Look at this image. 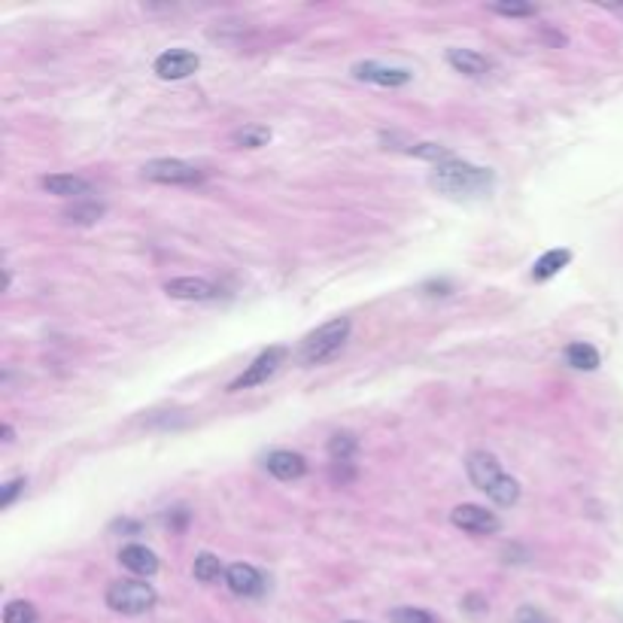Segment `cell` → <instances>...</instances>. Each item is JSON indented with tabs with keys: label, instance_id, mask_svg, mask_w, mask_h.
<instances>
[{
	"label": "cell",
	"instance_id": "6da1fadb",
	"mask_svg": "<svg viewBox=\"0 0 623 623\" xmlns=\"http://www.w3.org/2000/svg\"><path fill=\"white\" fill-rule=\"evenodd\" d=\"M429 183L448 198H474V195H487L493 189L496 176L490 167H478L468 165V161L450 158L444 165H435Z\"/></svg>",
	"mask_w": 623,
	"mask_h": 623
},
{
	"label": "cell",
	"instance_id": "7a4b0ae2",
	"mask_svg": "<svg viewBox=\"0 0 623 623\" xmlns=\"http://www.w3.org/2000/svg\"><path fill=\"white\" fill-rule=\"evenodd\" d=\"M465 472H468V481H472L481 493H487L490 499H493L496 505L508 508V505H514L520 499V483L514 478H508L493 453H487V450L468 453Z\"/></svg>",
	"mask_w": 623,
	"mask_h": 623
},
{
	"label": "cell",
	"instance_id": "3957f363",
	"mask_svg": "<svg viewBox=\"0 0 623 623\" xmlns=\"http://www.w3.org/2000/svg\"><path fill=\"white\" fill-rule=\"evenodd\" d=\"M347 337H350V320L337 317L304 337L302 347H298V359H302V365L329 363V359H335L337 353H341V347L347 344Z\"/></svg>",
	"mask_w": 623,
	"mask_h": 623
},
{
	"label": "cell",
	"instance_id": "277c9868",
	"mask_svg": "<svg viewBox=\"0 0 623 623\" xmlns=\"http://www.w3.org/2000/svg\"><path fill=\"white\" fill-rule=\"evenodd\" d=\"M107 609L116 611V614H146L156 609L158 602V593L152 584H146L141 578H122V581H113L107 587V596H104Z\"/></svg>",
	"mask_w": 623,
	"mask_h": 623
},
{
	"label": "cell",
	"instance_id": "5b68a950",
	"mask_svg": "<svg viewBox=\"0 0 623 623\" xmlns=\"http://www.w3.org/2000/svg\"><path fill=\"white\" fill-rule=\"evenodd\" d=\"M141 176L158 186H198L204 180V171L183 158H152L141 167Z\"/></svg>",
	"mask_w": 623,
	"mask_h": 623
},
{
	"label": "cell",
	"instance_id": "8992f818",
	"mask_svg": "<svg viewBox=\"0 0 623 623\" xmlns=\"http://www.w3.org/2000/svg\"><path fill=\"white\" fill-rule=\"evenodd\" d=\"M286 347H268L261 350L252 363L243 368L241 374L235 377L232 383H228V392H241V389H252V387H261V383H268L271 377L280 371V365L286 363Z\"/></svg>",
	"mask_w": 623,
	"mask_h": 623
},
{
	"label": "cell",
	"instance_id": "52a82bcc",
	"mask_svg": "<svg viewBox=\"0 0 623 623\" xmlns=\"http://www.w3.org/2000/svg\"><path fill=\"white\" fill-rule=\"evenodd\" d=\"M450 523L468 535H496L502 529V520L483 505H457L450 511Z\"/></svg>",
	"mask_w": 623,
	"mask_h": 623
},
{
	"label": "cell",
	"instance_id": "ba28073f",
	"mask_svg": "<svg viewBox=\"0 0 623 623\" xmlns=\"http://www.w3.org/2000/svg\"><path fill=\"white\" fill-rule=\"evenodd\" d=\"M356 80L371 82V86H383V89H402L414 80V73L407 67H392V64H380V61H359L350 71Z\"/></svg>",
	"mask_w": 623,
	"mask_h": 623
},
{
	"label": "cell",
	"instance_id": "9c48e42d",
	"mask_svg": "<svg viewBox=\"0 0 623 623\" xmlns=\"http://www.w3.org/2000/svg\"><path fill=\"white\" fill-rule=\"evenodd\" d=\"M198 67H201V58L192 49H167L156 58L152 71H156L158 80L176 82V80H189L192 73H198Z\"/></svg>",
	"mask_w": 623,
	"mask_h": 623
},
{
	"label": "cell",
	"instance_id": "30bf717a",
	"mask_svg": "<svg viewBox=\"0 0 623 623\" xmlns=\"http://www.w3.org/2000/svg\"><path fill=\"white\" fill-rule=\"evenodd\" d=\"M226 584H228V590H232L235 596H243V599H259V596H265V590H268L265 575H261L259 568L250 566V563L228 566Z\"/></svg>",
	"mask_w": 623,
	"mask_h": 623
},
{
	"label": "cell",
	"instance_id": "8fae6325",
	"mask_svg": "<svg viewBox=\"0 0 623 623\" xmlns=\"http://www.w3.org/2000/svg\"><path fill=\"white\" fill-rule=\"evenodd\" d=\"M165 292L176 302H213V298H219V286L204 277H174L165 283Z\"/></svg>",
	"mask_w": 623,
	"mask_h": 623
},
{
	"label": "cell",
	"instance_id": "7c38bea8",
	"mask_svg": "<svg viewBox=\"0 0 623 623\" xmlns=\"http://www.w3.org/2000/svg\"><path fill=\"white\" fill-rule=\"evenodd\" d=\"M265 468L277 481H298L307 474V459L295 450H274V453H268Z\"/></svg>",
	"mask_w": 623,
	"mask_h": 623
},
{
	"label": "cell",
	"instance_id": "4fadbf2b",
	"mask_svg": "<svg viewBox=\"0 0 623 623\" xmlns=\"http://www.w3.org/2000/svg\"><path fill=\"white\" fill-rule=\"evenodd\" d=\"M40 186H43V192H49V195L73 198V201H82V195H89L91 192V183L80 174H49L40 180Z\"/></svg>",
	"mask_w": 623,
	"mask_h": 623
},
{
	"label": "cell",
	"instance_id": "5bb4252c",
	"mask_svg": "<svg viewBox=\"0 0 623 623\" xmlns=\"http://www.w3.org/2000/svg\"><path fill=\"white\" fill-rule=\"evenodd\" d=\"M119 563L128 568L137 578H149V575L158 572V557L152 553L146 544H125L119 550Z\"/></svg>",
	"mask_w": 623,
	"mask_h": 623
},
{
	"label": "cell",
	"instance_id": "9a60e30c",
	"mask_svg": "<svg viewBox=\"0 0 623 623\" xmlns=\"http://www.w3.org/2000/svg\"><path fill=\"white\" fill-rule=\"evenodd\" d=\"M448 64L457 73L472 76V80H481V76H487L490 67H493L487 58L478 55V52H472V49H448Z\"/></svg>",
	"mask_w": 623,
	"mask_h": 623
},
{
	"label": "cell",
	"instance_id": "2e32d148",
	"mask_svg": "<svg viewBox=\"0 0 623 623\" xmlns=\"http://www.w3.org/2000/svg\"><path fill=\"white\" fill-rule=\"evenodd\" d=\"M226 572L228 568L222 566V559L210 550H201L195 557V563H192V575H195V581H201V584H217L219 578H226Z\"/></svg>",
	"mask_w": 623,
	"mask_h": 623
},
{
	"label": "cell",
	"instance_id": "e0dca14e",
	"mask_svg": "<svg viewBox=\"0 0 623 623\" xmlns=\"http://www.w3.org/2000/svg\"><path fill=\"white\" fill-rule=\"evenodd\" d=\"M599 350L593 344H584V341H575L566 347V365H572L575 371H596L599 368Z\"/></svg>",
	"mask_w": 623,
	"mask_h": 623
},
{
	"label": "cell",
	"instance_id": "ac0fdd59",
	"mask_svg": "<svg viewBox=\"0 0 623 623\" xmlns=\"http://www.w3.org/2000/svg\"><path fill=\"white\" fill-rule=\"evenodd\" d=\"M568 261H572V252L568 250H548L533 265V280H550V277H557L563 271Z\"/></svg>",
	"mask_w": 623,
	"mask_h": 623
},
{
	"label": "cell",
	"instance_id": "d6986e66",
	"mask_svg": "<svg viewBox=\"0 0 623 623\" xmlns=\"http://www.w3.org/2000/svg\"><path fill=\"white\" fill-rule=\"evenodd\" d=\"M104 213H107V207L101 201H89V198H82V201H73V207H67L64 219L76 222V226H91V222H98Z\"/></svg>",
	"mask_w": 623,
	"mask_h": 623
},
{
	"label": "cell",
	"instance_id": "ffe728a7",
	"mask_svg": "<svg viewBox=\"0 0 623 623\" xmlns=\"http://www.w3.org/2000/svg\"><path fill=\"white\" fill-rule=\"evenodd\" d=\"M356 450H359V441L353 432H335L329 438V457H332V463H353Z\"/></svg>",
	"mask_w": 623,
	"mask_h": 623
},
{
	"label": "cell",
	"instance_id": "44dd1931",
	"mask_svg": "<svg viewBox=\"0 0 623 623\" xmlns=\"http://www.w3.org/2000/svg\"><path fill=\"white\" fill-rule=\"evenodd\" d=\"M232 141L237 146H243V149H259V146H265L268 141H271V128L265 125H247L241 131H235Z\"/></svg>",
	"mask_w": 623,
	"mask_h": 623
},
{
	"label": "cell",
	"instance_id": "7402d4cb",
	"mask_svg": "<svg viewBox=\"0 0 623 623\" xmlns=\"http://www.w3.org/2000/svg\"><path fill=\"white\" fill-rule=\"evenodd\" d=\"M37 620H40V614H37L34 605L25 602V599H13V602H6L4 623H37Z\"/></svg>",
	"mask_w": 623,
	"mask_h": 623
},
{
	"label": "cell",
	"instance_id": "603a6c76",
	"mask_svg": "<svg viewBox=\"0 0 623 623\" xmlns=\"http://www.w3.org/2000/svg\"><path fill=\"white\" fill-rule=\"evenodd\" d=\"M389 623H438L435 614L426 609H414V605H398L389 611Z\"/></svg>",
	"mask_w": 623,
	"mask_h": 623
},
{
	"label": "cell",
	"instance_id": "cb8c5ba5",
	"mask_svg": "<svg viewBox=\"0 0 623 623\" xmlns=\"http://www.w3.org/2000/svg\"><path fill=\"white\" fill-rule=\"evenodd\" d=\"M487 10L496 15H505V19H533V15H538L533 4H490Z\"/></svg>",
	"mask_w": 623,
	"mask_h": 623
},
{
	"label": "cell",
	"instance_id": "d4e9b609",
	"mask_svg": "<svg viewBox=\"0 0 623 623\" xmlns=\"http://www.w3.org/2000/svg\"><path fill=\"white\" fill-rule=\"evenodd\" d=\"M25 490V478H13L6 481L4 487H0V508H10L15 499H19V493Z\"/></svg>",
	"mask_w": 623,
	"mask_h": 623
},
{
	"label": "cell",
	"instance_id": "484cf974",
	"mask_svg": "<svg viewBox=\"0 0 623 623\" xmlns=\"http://www.w3.org/2000/svg\"><path fill=\"white\" fill-rule=\"evenodd\" d=\"M189 517H192V514L180 505V508H171V511L165 514V523H167V529H171V533H183V529L189 526Z\"/></svg>",
	"mask_w": 623,
	"mask_h": 623
},
{
	"label": "cell",
	"instance_id": "4316f807",
	"mask_svg": "<svg viewBox=\"0 0 623 623\" xmlns=\"http://www.w3.org/2000/svg\"><path fill=\"white\" fill-rule=\"evenodd\" d=\"M353 478H356V468H353V463H332V481L335 483H350Z\"/></svg>",
	"mask_w": 623,
	"mask_h": 623
},
{
	"label": "cell",
	"instance_id": "83f0119b",
	"mask_svg": "<svg viewBox=\"0 0 623 623\" xmlns=\"http://www.w3.org/2000/svg\"><path fill=\"white\" fill-rule=\"evenodd\" d=\"M517 623H548V620H544L535 609H523L520 618H517Z\"/></svg>",
	"mask_w": 623,
	"mask_h": 623
},
{
	"label": "cell",
	"instance_id": "f1b7e54d",
	"mask_svg": "<svg viewBox=\"0 0 623 623\" xmlns=\"http://www.w3.org/2000/svg\"><path fill=\"white\" fill-rule=\"evenodd\" d=\"M13 438H15V429L6 422V426H4V444H13Z\"/></svg>",
	"mask_w": 623,
	"mask_h": 623
},
{
	"label": "cell",
	"instance_id": "f546056e",
	"mask_svg": "<svg viewBox=\"0 0 623 623\" xmlns=\"http://www.w3.org/2000/svg\"><path fill=\"white\" fill-rule=\"evenodd\" d=\"M347 623H359V620H347Z\"/></svg>",
	"mask_w": 623,
	"mask_h": 623
}]
</instances>
